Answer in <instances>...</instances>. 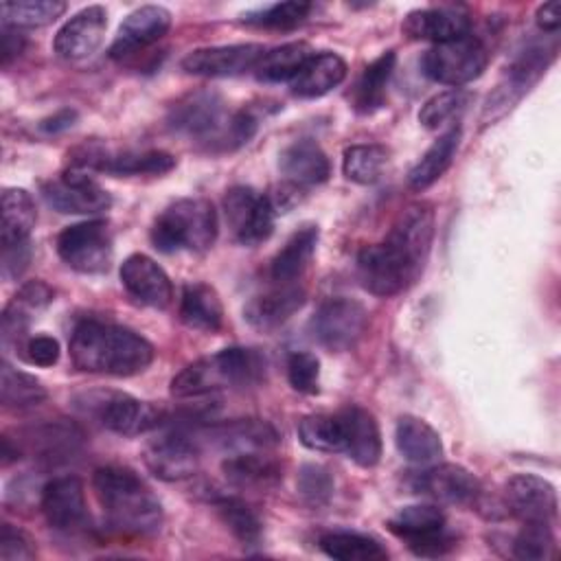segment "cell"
<instances>
[{"label": "cell", "mask_w": 561, "mask_h": 561, "mask_svg": "<svg viewBox=\"0 0 561 561\" xmlns=\"http://www.w3.org/2000/svg\"><path fill=\"white\" fill-rule=\"evenodd\" d=\"M219 232L215 206L204 197H184L167 206L151 226V243L160 252H206Z\"/></svg>", "instance_id": "6"}, {"label": "cell", "mask_w": 561, "mask_h": 561, "mask_svg": "<svg viewBox=\"0 0 561 561\" xmlns=\"http://www.w3.org/2000/svg\"><path fill=\"white\" fill-rule=\"evenodd\" d=\"M31 259V248L28 243L13 245V248H2V276L13 278L24 272Z\"/></svg>", "instance_id": "51"}, {"label": "cell", "mask_w": 561, "mask_h": 561, "mask_svg": "<svg viewBox=\"0 0 561 561\" xmlns=\"http://www.w3.org/2000/svg\"><path fill=\"white\" fill-rule=\"evenodd\" d=\"M504 504L522 524H550L557 517L554 486L535 473H517L504 484Z\"/></svg>", "instance_id": "14"}, {"label": "cell", "mask_w": 561, "mask_h": 561, "mask_svg": "<svg viewBox=\"0 0 561 561\" xmlns=\"http://www.w3.org/2000/svg\"><path fill=\"white\" fill-rule=\"evenodd\" d=\"M265 48L261 44H226L195 48L182 59V70L197 77H237L254 70Z\"/></svg>", "instance_id": "17"}, {"label": "cell", "mask_w": 561, "mask_h": 561, "mask_svg": "<svg viewBox=\"0 0 561 561\" xmlns=\"http://www.w3.org/2000/svg\"><path fill=\"white\" fill-rule=\"evenodd\" d=\"M121 285L138 305L167 309L173 300V287L167 272L147 254H129L121 265Z\"/></svg>", "instance_id": "18"}, {"label": "cell", "mask_w": 561, "mask_h": 561, "mask_svg": "<svg viewBox=\"0 0 561 561\" xmlns=\"http://www.w3.org/2000/svg\"><path fill=\"white\" fill-rule=\"evenodd\" d=\"M298 438L313 451H344V432L337 414H309L298 423Z\"/></svg>", "instance_id": "41"}, {"label": "cell", "mask_w": 561, "mask_h": 561, "mask_svg": "<svg viewBox=\"0 0 561 561\" xmlns=\"http://www.w3.org/2000/svg\"><path fill=\"white\" fill-rule=\"evenodd\" d=\"M24 355L35 366H53L59 359V342L50 335H35L26 340Z\"/></svg>", "instance_id": "50"}, {"label": "cell", "mask_w": 561, "mask_h": 561, "mask_svg": "<svg viewBox=\"0 0 561 561\" xmlns=\"http://www.w3.org/2000/svg\"><path fill=\"white\" fill-rule=\"evenodd\" d=\"M171 26L169 9L160 4H145L134 9L118 26V33L110 46V55L114 59H123L134 55L167 35Z\"/></svg>", "instance_id": "21"}, {"label": "cell", "mask_w": 561, "mask_h": 561, "mask_svg": "<svg viewBox=\"0 0 561 561\" xmlns=\"http://www.w3.org/2000/svg\"><path fill=\"white\" fill-rule=\"evenodd\" d=\"M35 219H37L35 202L24 188L2 191V221H0L2 248L28 243V234L35 226Z\"/></svg>", "instance_id": "31"}, {"label": "cell", "mask_w": 561, "mask_h": 561, "mask_svg": "<svg viewBox=\"0 0 561 561\" xmlns=\"http://www.w3.org/2000/svg\"><path fill=\"white\" fill-rule=\"evenodd\" d=\"M394 445L399 454L414 465H430L443 456L438 432L423 419L403 414L394 427Z\"/></svg>", "instance_id": "29"}, {"label": "cell", "mask_w": 561, "mask_h": 561, "mask_svg": "<svg viewBox=\"0 0 561 561\" xmlns=\"http://www.w3.org/2000/svg\"><path fill=\"white\" fill-rule=\"evenodd\" d=\"M213 506L224 522V526L243 543V546H254L259 543L263 535V524L259 515L241 500L234 495H217L213 497Z\"/></svg>", "instance_id": "37"}, {"label": "cell", "mask_w": 561, "mask_h": 561, "mask_svg": "<svg viewBox=\"0 0 561 561\" xmlns=\"http://www.w3.org/2000/svg\"><path fill=\"white\" fill-rule=\"evenodd\" d=\"M320 548L327 557L337 561H383L388 559L386 548L359 533H329L320 539Z\"/></svg>", "instance_id": "38"}, {"label": "cell", "mask_w": 561, "mask_h": 561, "mask_svg": "<svg viewBox=\"0 0 561 561\" xmlns=\"http://www.w3.org/2000/svg\"><path fill=\"white\" fill-rule=\"evenodd\" d=\"M167 123L173 131L184 134L208 149H234L245 145L256 131V118L241 112H226V103L215 92H193L175 101Z\"/></svg>", "instance_id": "3"}, {"label": "cell", "mask_w": 561, "mask_h": 561, "mask_svg": "<svg viewBox=\"0 0 561 561\" xmlns=\"http://www.w3.org/2000/svg\"><path fill=\"white\" fill-rule=\"evenodd\" d=\"M88 401L101 425L121 436H138L160 425V412L153 405L125 392H99Z\"/></svg>", "instance_id": "12"}, {"label": "cell", "mask_w": 561, "mask_h": 561, "mask_svg": "<svg viewBox=\"0 0 561 561\" xmlns=\"http://www.w3.org/2000/svg\"><path fill=\"white\" fill-rule=\"evenodd\" d=\"M46 399L44 386L28 373L2 362L0 368V401L4 408H33Z\"/></svg>", "instance_id": "42"}, {"label": "cell", "mask_w": 561, "mask_h": 561, "mask_svg": "<svg viewBox=\"0 0 561 561\" xmlns=\"http://www.w3.org/2000/svg\"><path fill=\"white\" fill-rule=\"evenodd\" d=\"M309 13H311L309 2H298V0L276 2L243 15V22L252 26H263V28H294L300 22H305Z\"/></svg>", "instance_id": "45"}, {"label": "cell", "mask_w": 561, "mask_h": 561, "mask_svg": "<svg viewBox=\"0 0 561 561\" xmlns=\"http://www.w3.org/2000/svg\"><path fill=\"white\" fill-rule=\"evenodd\" d=\"M460 142V127L454 125L445 134H440L432 147L419 158V162L408 173V184L414 191H425L432 186L451 164Z\"/></svg>", "instance_id": "33"}, {"label": "cell", "mask_w": 561, "mask_h": 561, "mask_svg": "<svg viewBox=\"0 0 561 561\" xmlns=\"http://www.w3.org/2000/svg\"><path fill=\"white\" fill-rule=\"evenodd\" d=\"M287 379L296 392L316 394L320 381V362L313 353L296 351L287 357Z\"/></svg>", "instance_id": "48"}, {"label": "cell", "mask_w": 561, "mask_h": 561, "mask_svg": "<svg viewBox=\"0 0 561 561\" xmlns=\"http://www.w3.org/2000/svg\"><path fill=\"white\" fill-rule=\"evenodd\" d=\"M265 359L252 348H224L182 368L171 379V394L178 399L206 397L224 388H245L261 381Z\"/></svg>", "instance_id": "5"}, {"label": "cell", "mask_w": 561, "mask_h": 561, "mask_svg": "<svg viewBox=\"0 0 561 561\" xmlns=\"http://www.w3.org/2000/svg\"><path fill=\"white\" fill-rule=\"evenodd\" d=\"M42 195L53 210L64 215H94L112 204L110 193L83 171H68L44 184Z\"/></svg>", "instance_id": "13"}, {"label": "cell", "mask_w": 561, "mask_h": 561, "mask_svg": "<svg viewBox=\"0 0 561 561\" xmlns=\"http://www.w3.org/2000/svg\"><path fill=\"white\" fill-rule=\"evenodd\" d=\"M388 528L408 541V548L419 557H440L454 548L445 515L434 504L403 506L388 519Z\"/></svg>", "instance_id": "8"}, {"label": "cell", "mask_w": 561, "mask_h": 561, "mask_svg": "<svg viewBox=\"0 0 561 561\" xmlns=\"http://www.w3.org/2000/svg\"><path fill=\"white\" fill-rule=\"evenodd\" d=\"M57 254L75 272H105L112 261V234L107 224L92 219L64 228L57 237Z\"/></svg>", "instance_id": "10"}, {"label": "cell", "mask_w": 561, "mask_h": 561, "mask_svg": "<svg viewBox=\"0 0 561 561\" xmlns=\"http://www.w3.org/2000/svg\"><path fill=\"white\" fill-rule=\"evenodd\" d=\"M107 28V11L99 4L75 13L55 35L53 48L61 59H85L101 46Z\"/></svg>", "instance_id": "20"}, {"label": "cell", "mask_w": 561, "mask_h": 561, "mask_svg": "<svg viewBox=\"0 0 561 561\" xmlns=\"http://www.w3.org/2000/svg\"><path fill=\"white\" fill-rule=\"evenodd\" d=\"M180 320L193 331H217L224 322V305L219 294L206 283L184 285L180 298Z\"/></svg>", "instance_id": "30"}, {"label": "cell", "mask_w": 561, "mask_h": 561, "mask_svg": "<svg viewBox=\"0 0 561 561\" xmlns=\"http://www.w3.org/2000/svg\"><path fill=\"white\" fill-rule=\"evenodd\" d=\"M224 447L234 451H252V449H270L278 443L274 427L265 421H239L219 432Z\"/></svg>", "instance_id": "43"}, {"label": "cell", "mask_w": 561, "mask_h": 561, "mask_svg": "<svg viewBox=\"0 0 561 561\" xmlns=\"http://www.w3.org/2000/svg\"><path fill=\"white\" fill-rule=\"evenodd\" d=\"M224 213L234 239L241 245H259L274 230L276 208L267 195L250 186H232L224 197Z\"/></svg>", "instance_id": "11"}, {"label": "cell", "mask_w": 561, "mask_h": 561, "mask_svg": "<svg viewBox=\"0 0 561 561\" xmlns=\"http://www.w3.org/2000/svg\"><path fill=\"white\" fill-rule=\"evenodd\" d=\"M221 471L232 486L239 489H272L280 482V465L265 449L234 451L221 462Z\"/></svg>", "instance_id": "27"}, {"label": "cell", "mask_w": 561, "mask_h": 561, "mask_svg": "<svg viewBox=\"0 0 561 561\" xmlns=\"http://www.w3.org/2000/svg\"><path fill=\"white\" fill-rule=\"evenodd\" d=\"M142 460L156 478L180 482L197 471L199 449L191 436L182 432H167L147 443Z\"/></svg>", "instance_id": "15"}, {"label": "cell", "mask_w": 561, "mask_h": 561, "mask_svg": "<svg viewBox=\"0 0 561 561\" xmlns=\"http://www.w3.org/2000/svg\"><path fill=\"white\" fill-rule=\"evenodd\" d=\"M311 55L313 50L305 42L283 44L272 50H265L254 70H256V77L267 83L291 81L298 75V70L309 61Z\"/></svg>", "instance_id": "36"}, {"label": "cell", "mask_w": 561, "mask_h": 561, "mask_svg": "<svg viewBox=\"0 0 561 561\" xmlns=\"http://www.w3.org/2000/svg\"><path fill=\"white\" fill-rule=\"evenodd\" d=\"M390 151L383 145L368 142V145H353L344 151L342 171L346 180L355 184H373L381 178L383 169L388 167Z\"/></svg>", "instance_id": "39"}, {"label": "cell", "mask_w": 561, "mask_h": 561, "mask_svg": "<svg viewBox=\"0 0 561 561\" xmlns=\"http://www.w3.org/2000/svg\"><path fill=\"white\" fill-rule=\"evenodd\" d=\"M296 486H298L300 497L311 506H322L333 495V478H331L329 469L322 465H316V462H307L300 467Z\"/></svg>", "instance_id": "47"}, {"label": "cell", "mask_w": 561, "mask_h": 561, "mask_svg": "<svg viewBox=\"0 0 561 561\" xmlns=\"http://www.w3.org/2000/svg\"><path fill=\"white\" fill-rule=\"evenodd\" d=\"M79 167H90L96 171H105L112 175H162L175 167V158L167 151H125V153H107L103 149H88L77 160Z\"/></svg>", "instance_id": "22"}, {"label": "cell", "mask_w": 561, "mask_h": 561, "mask_svg": "<svg viewBox=\"0 0 561 561\" xmlns=\"http://www.w3.org/2000/svg\"><path fill=\"white\" fill-rule=\"evenodd\" d=\"M70 359L79 370L114 377H131L153 362V346L131 329L83 320L68 342Z\"/></svg>", "instance_id": "2"}, {"label": "cell", "mask_w": 561, "mask_h": 561, "mask_svg": "<svg viewBox=\"0 0 561 561\" xmlns=\"http://www.w3.org/2000/svg\"><path fill=\"white\" fill-rule=\"evenodd\" d=\"M346 77V61L335 53H313L309 61L289 81L291 94L300 99H318L337 88Z\"/></svg>", "instance_id": "28"}, {"label": "cell", "mask_w": 561, "mask_h": 561, "mask_svg": "<svg viewBox=\"0 0 561 561\" xmlns=\"http://www.w3.org/2000/svg\"><path fill=\"white\" fill-rule=\"evenodd\" d=\"M469 101H471L469 92H465L460 88L438 92L423 103V107L419 112V121L425 129H440L447 123H451L454 118H458L465 112V107L469 105Z\"/></svg>", "instance_id": "44"}, {"label": "cell", "mask_w": 561, "mask_h": 561, "mask_svg": "<svg viewBox=\"0 0 561 561\" xmlns=\"http://www.w3.org/2000/svg\"><path fill=\"white\" fill-rule=\"evenodd\" d=\"M35 557L33 541L20 528L2 524L0 528V559L2 561H28Z\"/></svg>", "instance_id": "49"}, {"label": "cell", "mask_w": 561, "mask_h": 561, "mask_svg": "<svg viewBox=\"0 0 561 561\" xmlns=\"http://www.w3.org/2000/svg\"><path fill=\"white\" fill-rule=\"evenodd\" d=\"M305 305V291L296 285H278L265 294L252 296L243 307L245 322L256 331H274L285 324Z\"/></svg>", "instance_id": "25"}, {"label": "cell", "mask_w": 561, "mask_h": 561, "mask_svg": "<svg viewBox=\"0 0 561 561\" xmlns=\"http://www.w3.org/2000/svg\"><path fill=\"white\" fill-rule=\"evenodd\" d=\"M434 239V210L430 204L408 206L383 241L357 254V276L364 289L388 298L412 285L425 267Z\"/></svg>", "instance_id": "1"}, {"label": "cell", "mask_w": 561, "mask_h": 561, "mask_svg": "<svg viewBox=\"0 0 561 561\" xmlns=\"http://www.w3.org/2000/svg\"><path fill=\"white\" fill-rule=\"evenodd\" d=\"M535 20H537V26H539V28L554 33V31L559 28V24H561V2H559V0L543 2V4L537 9Z\"/></svg>", "instance_id": "53"}, {"label": "cell", "mask_w": 561, "mask_h": 561, "mask_svg": "<svg viewBox=\"0 0 561 561\" xmlns=\"http://www.w3.org/2000/svg\"><path fill=\"white\" fill-rule=\"evenodd\" d=\"M412 489L419 495H425L440 504H451V506L476 504V500L482 493L478 478L462 465H454V462H443L416 473Z\"/></svg>", "instance_id": "16"}, {"label": "cell", "mask_w": 561, "mask_h": 561, "mask_svg": "<svg viewBox=\"0 0 561 561\" xmlns=\"http://www.w3.org/2000/svg\"><path fill=\"white\" fill-rule=\"evenodd\" d=\"M75 121H77V112H75V110H59L57 114L44 118L39 127H42L46 134H59V131L70 129V127L75 125Z\"/></svg>", "instance_id": "54"}, {"label": "cell", "mask_w": 561, "mask_h": 561, "mask_svg": "<svg viewBox=\"0 0 561 561\" xmlns=\"http://www.w3.org/2000/svg\"><path fill=\"white\" fill-rule=\"evenodd\" d=\"M489 55L484 44L473 35H462L443 44H434L421 59L427 79L443 85H465L478 79L486 68Z\"/></svg>", "instance_id": "7"}, {"label": "cell", "mask_w": 561, "mask_h": 561, "mask_svg": "<svg viewBox=\"0 0 561 561\" xmlns=\"http://www.w3.org/2000/svg\"><path fill=\"white\" fill-rule=\"evenodd\" d=\"M53 300V289L42 280H31L20 287L13 300L2 313V337L4 342L20 337L28 327V320L35 311L44 309Z\"/></svg>", "instance_id": "34"}, {"label": "cell", "mask_w": 561, "mask_h": 561, "mask_svg": "<svg viewBox=\"0 0 561 561\" xmlns=\"http://www.w3.org/2000/svg\"><path fill=\"white\" fill-rule=\"evenodd\" d=\"M24 48V37L18 33V28L2 26V44H0V57L2 66H9L11 59H15Z\"/></svg>", "instance_id": "52"}, {"label": "cell", "mask_w": 561, "mask_h": 561, "mask_svg": "<svg viewBox=\"0 0 561 561\" xmlns=\"http://www.w3.org/2000/svg\"><path fill=\"white\" fill-rule=\"evenodd\" d=\"M278 169L296 186L322 184L331 173L327 153L311 138H300L287 145L278 156Z\"/></svg>", "instance_id": "26"}, {"label": "cell", "mask_w": 561, "mask_h": 561, "mask_svg": "<svg viewBox=\"0 0 561 561\" xmlns=\"http://www.w3.org/2000/svg\"><path fill=\"white\" fill-rule=\"evenodd\" d=\"M66 13V2L59 0H18L2 2V24L11 28H35L46 26Z\"/></svg>", "instance_id": "40"}, {"label": "cell", "mask_w": 561, "mask_h": 561, "mask_svg": "<svg viewBox=\"0 0 561 561\" xmlns=\"http://www.w3.org/2000/svg\"><path fill=\"white\" fill-rule=\"evenodd\" d=\"M94 493L107 519L125 533L151 535L162 524V504L156 493L127 467H101L92 478Z\"/></svg>", "instance_id": "4"}, {"label": "cell", "mask_w": 561, "mask_h": 561, "mask_svg": "<svg viewBox=\"0 0 561 561\" xmlns=\"http://www.w3.org/2000/svg\"><path fill=\"white\" fill-rule=\"evenodd\" d=\"M311 335L329 351L353 348L368 327V311L355 298H329L311 318Z\"/></svg>", "instance_id": "9"}, {"label": "cell", "mask_w": 561, "mask_h": 561, "mask_svg": "<svg viewBox=\"0 0 561 561\" xmlns=\"http://www.w3.org/2000/svg\"><path fill=\"white\" fill-rule=\"evenodd\" d=\"M318 245V228L305 226L289 237V241L276 252L270 263V276L278 285H289L296 280L309 265Z\"/></svg>", "instance_id": "32"}, {"label": "cell", "mask_w": 561, "mask_h": 561, "mask_svg": "<svg viewBox=\"0 0 561 561\" xmlns=\"http://www.w3.org/2000/svg\"><path fill=\"white\" fill-rule=\"evenodd\" d=\"M39 506L48 526L55 530L70 533L81 528L88 519L85 493L77 476H61L46 482Z\"/></svg>", "instance_id": "19"}, {"label": "cell", "mask_w": 561, "mask_h": 561, "mask_svg": "<svg viewBox=\"0 0 561 561\" xmlns=\"http://www.w3.org/2000/svg\"><path fill=\"white\" fill-rule=\"evenodd\" d=\"M554 546L550 524H524L513 541V554L524 561H541L554 554Z\"/></svg>", "instance_id": "46"}, {"label": "cell", "mask_w": 561, "mask_h": 561, "mask_svg": "<svg viewBox=\"0 0 561 561\" xmlns=\"http://www.w3.org/2000/svg\"><path fill=\"white\" fill-rule=\"evenodd\" d=\"M344 432V454L359 467H375L381 458V434L375 416L362 405L337 412Z\"/></svg>", "instance_id": "24"}, {"label": "cell", "mask_w": 561, "mask_h": 561, "mask_svg": "<svg viewBox=\"0 0 561 561\" xmlns=\"http://www.w3.org/2000/svg\"><path fill=\"white\" fill-rule=\"evenodd\" d=\"M471 20L460 7H427L414 9L403 18V33L412 39H430L436 44L469 35Z\"/></svg>", "instance_id": "23"}, {"label": "cell", "mask_w": 561, "mask_h": 561, "mask_svg": "<svg viewBox=\"0 0 561 561\" xmlns=\"http://www.w3.org/2000/svg\"><path fill=\"white\" fill-rule=\"evenodd\" d=\"M394 61H397L394 53L388 50L364 68V72L357 79V83L353 88V94H351L353 105H355L357 112L370 114V112H375L383 105L386 88H388V81L392 77Z\"/></svg>", "instance_id": "35"}]
</instances>
